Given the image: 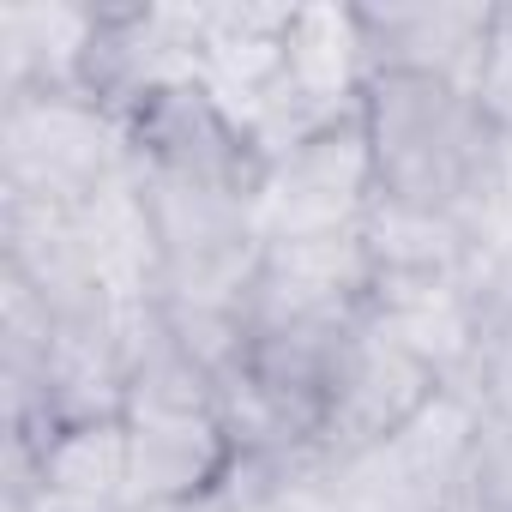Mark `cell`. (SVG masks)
I'll list each match as a JSON object with an SVG mask.
<instances>
[{"label": "cell", "instance_id": "6da1fadb", "mask_svg": "<svg viewBox=\"0 0 512 512\" xmlns=\"http://www.w3.org/2000/svg\"><path fill=\"white\" fill-rule=\"evenodd\" d=\"M482 428H488L482 404L446 386L398 434H386L380 446L356 452L326 476L338 512H470Z\"/></svg>", "mask_w": 512, "mask_h": 512}, {"label": "cell", "instance_id": "7a4b0ae2", "mask_svg": "<svg viewBox=\"0 0 512 512\" xmlns=\"http://www.w3.org/2000/svg\"><path fill=\"white\" fill-rule=\"evenodd\" d=\"M133 169L127 121L109 115L85 91H31L7 97V127H0V175L7 193L85 205L109 181Z\"/></svg>", "mask_w": 512, "mask_h": 512}, {"label": "cell", "instance_id": "3957f363", "mask_svg": "<svg viewBox=\"0 0 512 512\" xmlns=\"http://www.w3.org/2000/svg\"><path fill=\"white\" fill-rule=\"evenodd\" d=\"M127 145H133V169H145V175L193 181V187L235 193L253 205H260V187L272 175L266 151L247 133V121L217 91H205L199 79L151 91L127 115Z\"/></svg>", "mask_w": 512, "mask_h": 512}, {"label": "cell", "instance_id": "277c9868", "mask_svg": "<svg viewBox=\"0 0 512 512\" xmlns=\"http://www.w3.org/2000/svg\"><path fill=\"white\" fill-rule=\"evenodd\" d=\"M380 199L374 145L362 109L338 115L314 139H302L290 157L272 163L260 187V241H296V235H344L362 229Z\"/></svg>", "mask_w": 512, "mask_h": 512}, {"label": "cell", "instance_id": "5b68a950", "mask_svg": "<svg viewBox=\"0 0 512 512\" xmlns=\"http://www.w3.org/2000/svg\"><path fill=\"white\" fill-rule=\"evenodd\" d=\"M374 290V253L362 229L344 235H296L266 241L253 260L241 314L247 332H308V326H350L362 320Z\"/></svg>", "mask_w": 512, "mask_h": 512}, {"label": "cell", "instance_id": "8992f818", "mask_svg": "<svg viewBox=\"0 0 512 512\" xmlns=\"http://www.w3.org/2000/svg\"><path fill=\"white\" fill-rule=\"evenodd\" d=\"M440 392H446V380L428 362H416L410 350H398L392 338H380L368 320H356V332L344 338L338 368L326 380V404H320V428H314L320 464L326 470L350 464L356 452H368L386 434H398Z\"/></svg>", "mask_w": 512, "mask_h": 512}, {"label": "cell", "instance_id": "52a82bcc", "mask_svg": "<svg viewBox=\"0 0 512 512\" xmlns=\"http://www.w3.org/2000/svg\"><path fill=\"white\" fill-rule=\"evenodd\" d=\"M362 320L428 362L446 386H458L476 362L482 344V314H476V284L470 272H380L368 290Z\"/></svg>", "mask_w": 512, "mask_h": 512}, {"label": "cell", "instance_id": "ba28073f", "mask_svg": "<svg viewBox=\"0 0 512 512\" xmlns=\"http://www.w3.org/2000/svg\"><path fill=\"white\" fill-rule=\"evenodd\" d=\"M356 13H362L374 73H422V79H446V85L470 91L500 7L434 0V7H356Z\"/></svg>", "mask_w": 512, "mask_h": 512}, {"label": "cell", "instance_id": "9c48e42d", "mask_svg": "<svg viewBox=\"0 0 512 512\" xmlns=\"http://www.w3.org/2000/svg\"><path fill=\"white\" fill-rule=\"evenodd\" d=\"M290 25L296 7H272V0H223V7H199V85L217 91L235 115L260 103L290 61Z\"/></svg>", "mask_w": 512, "mask_h": 512}, {"label": "cell", "instance_id": "30bf717a", "mask_svg": "<svg viewBox=\"0 0 512 512\" xmlns=\"http://www.w3.org/2000/svg\"><path fill=\"white\" fill-rule=\"evenodd\" d=\"M97 37H103V13H85V7H7L0 13L7 97L85 91Z\"/></svg>", "mask_w": 512, "mask_h": 512}, {"label": "cell", "instance_id": "8fae6325", "mask_svg": "<svg viewBox=\"0 0 512 512\" xmlns=\"http://www.w3.org/2000/svg\"><path fill=\"white\" fill-rule=\"evenodd\" d=\"M470 97H476V103H482V115L512 139V7H500V13H494L488 55H482V73H476Z\"/></svg>", "mask_w": 512, "mask_h": 512}, {"label": "cell", "instance_id": "7c38bea8", "mask_svg": "<svg viewBox=\"0 0 512 512\" xmlns=\"http://www.w3.org/2000/svg\"><path fill=\"white\" fill-rule=\"evenodd\" d=\"M217 500H133V506H121V512H211Z\"/></svg>", "mask_w": 512, "mask_h": 512}]
</instances>
